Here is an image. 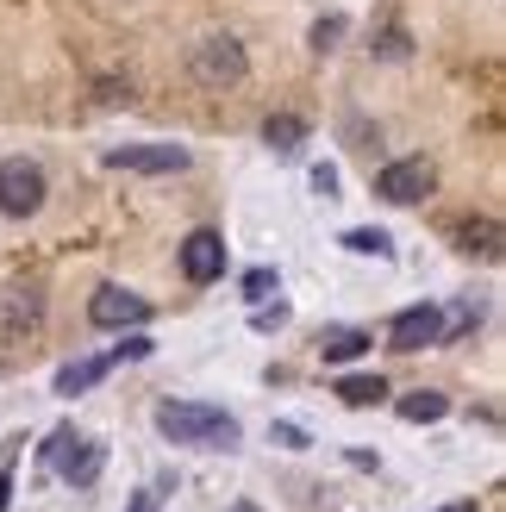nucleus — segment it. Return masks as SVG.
I'll return each mask as SVG.
<instances>
[{"instance_id": "obj_21", "label": "nucleus", "mask_w": 506, "mask_h": 512, "mask_svg": "<svg viewBox=\"0 0 506 512\" xmlns=\"http://www.w3.org/2000/svg\"><path fill=\"white\" fill-rule=\"evenodd\" d=\"M250 325H257V331L288 325V306H282V300H275V306H269V300H257V313H250Z\"/></svg>"}, {"instance_id": "obj_19", "label": "nucleus", "mask_w": 506, "mask_h": 512, "mask_svg": "<svg viewBox=\"0 0 506 512\" xmlns=\"http://www.w3.org/2000/svg\"><path fill=\"white\" fill-rule=\"evenodd\" d=\"M475 325H482V306H475V300H457V313L444 319V344H457L463 331H475Z\"/></svg>"}, {"instance_id": "obj_8", "label": "nucleus", "mask_w": 506, "mask_h": 512, "mask_svg": "<svg viewBox=\"0 0 506 512\" xmlns=\"http://www.w3.org/2000/svg\"><path fill=\"white\" fill-rule=\"evenodd\" d=\"M88 319H94L100 331H138V325L150 319V300L132 294V288H119V281H107V288H94Z\"/></svg>"}, {"instance_id": "obj_1", "label": "nucleus", "mask_w": 506, "mask_h": 512, "mask_svg": "<svg viewBox=\"0 0 506 512\" xmlns=\"http://www.w3.org/2000/svg\"><path fill=\"white\" fill-rule=\"evenodd\" d=\"M157 431L169 444H194V450H232L238 444V419L225 406H207V400H163Z\"/></svg>"}, {"instance_id": "obj_2", "label": "nucleus", "mask_w": 506, "mask_h": 512, "mask_svg": "<svg viewBox=\"0 0 506 512\" xmlns=\"http://www.w3.org/2000/svg\"><path fill=\"white\" fill-rule=\"evenodd\" d=\"M250 75V57H244V44L232 32H213V38H200L188 50V82L194 88H207V94H225V88H238Z\"/></svg>"}, {"instance_id": "obj_13", "label": "nucleus", "mask_w": 506, "mask_h": 512, "mask_svg": "<svg viewBox=\"0 0 506 512\" xmlns=\"http://www.w3.org/2000/svg\"><path fill=\"white\" fill-rule=\"evenodd\" d=\"M263 144L275 150V157H294V150L307 144V119L300 113H269L263 119Z\"/></svg>"}, {"instance_id": "obj_17", "label": "nucleus", "mask_w": 506, "mask_h": 512, "mask_svg": "<svg viewBox=\"0 0 506 512\" xmlns=\"http://www.w3.org/2000/svg\"><path fill=\"white\" fill-rule=\"evenodd\" d=\"M457 238H463V250L494 256V250H500V225H494V219H469V225H457Z\"/></svg>"}, {"instance_id": "obj_10", "label": "nucleus", "mask_w": 506, "mask_h": 512, "mask_svg": "<svg viewBox=\"0 0 506 512\" xmlns=\"http://www.w3.org/2000/svg\"><path fill=\"white\" fill-rule=\"evenodd\" d=\"M107 375H113V356H75V363H63V369H57V381H50V394H57V400H75V394L100 388Z\"/></svg>"}, {"instance_id": "obj_14", "label": "nucleus", "mask_w": 506, "mask_h": 512, "mask_svg": "<svg viewBox=\"0 0 506 512\" xmlns=\"http://www.w3.org/2000/svg\"><path fill=\"white\" fill-rule=\"evenodd\" d=\"M332 394H338L344 406H382V400H388V381H382V375H338Z\"/></svg>"}, {"instance_id": "obj_4", "label": "nucleus", "mask_w": 506, "mask_h": 512, "mask_svg": "<svg viewBox=\"0 0 506 512\" xmlns=\"http://www.w3.org/2000/svg\"><path fill=\"white\" fill-rule=\"evenodd\" d=\"M44 194H50L44 163H32V157H7V163H0V213H7V219H32L44 207Z\"/></svg>"}, {"instance_id": "obj_27", "label": "nucleus", "mask_w": 506, "mask_h": 512, "mask_svg": "<svg viewBox=\"0 0 506 512\" xmlns=\"http://www.w3.org/2000/svg\"><path fill=\"white\" fill-rule=\"evenodd\" d=\"M438 512H475V500H463V506H438Z\"/></svg>"}, {"instance_id": "obj_15", "label": "nucleus", "mask_w": 506, "mask_h": 512, "mask_svg": "<svg viewBox=\"0 0 506 512\" xmlns=\"http://www.w3.org/2000/svg\"><path fill=\"white\" fill-rule=\"evenodd\" d=\"M400 419H407V425H438V419H450V394L419 388V394L400 400Z\"/></svg>"}, {"instance_id": "obj_6", "label": "nucleus", "mask_w": 506, "mask_h": 512, "mask_svg": "<svg viewBox=\"0 0 506 512\" xmlns=\"http://www.w3.org/2000/svg\"><path fill=\"white\" fill-rule=\"evenodd\" d=\"M175 263H182V275L194 281V288H213L232 256H225V238L213 232V225H194V232L175 244Z\"/></svg>"}, {"instance_id": "obj_5", "label": "nucleus", "mask_w": 506, "mask_h": 512, "mask_svg": "<svg viewBox=\"0 0 506 512\" xmlns=\"http://www.w3.org/2000/svg\"><path fill=\"white\" fill-rule=\"evenodd\" d=\"M438 188V169L425 163V157H394L375 169V194L388 200V207H413V200H425Z\"/></svg>"}, {"instance_id": "obj_28", "label": "nucleus", "mask_w": 506, "mask_h": 512, "mask_svg": "<svg viewBox=\"0 0 506 512\" xmlns=\"http://www.w3.org/2000/svg\"><path fill=\"white\" fill-rule=\"evenodd\" d=\"M238 512H257V506H238Z\"/></svg>"}, {"instance_id": "obj_25", "label": "nucleus", "mask_w": 506, "mask_h": 512, "mask_svg": "<svg viewBox=\"0 0 506 512\" xmlns=\"http://www.w3.org/2000/svg\"><path fill=\"white\" fill-rule=\"evenodd\" d=\"M157 506H163V488H138L125 512H157Z\"/></svg>"}, {"instance_id": "obj_11", "label": "nucleus", "mask_w": 506, "mask_h": 512, "mask_svg": "<svg viewBox=\"0 0 506 512\" xmlns=\"http://www.w3.org/2000/svg\"><path fill=\"white\" fill-rule=\"evenodd\" d=\"M369 331L363 325H332V331H325V338H319V356H325V363H332V369H344V363H357V356H369Z\"/></svg>"}, {"instance_id": "obj_24", "label": "nucleus", "mask_w": 506, "mask_h": 512, "mask_svg": "<svg viewBox=\"0 0 506 512\" xmlns=\"http://www.w3.org/2000/svg\"><path fill=\"white\" fill-rule=\"evenodd\" d=\"M375 50H382V57H413V44H407V32H382V44H375Z\"/></svg>"}, {"instance_id": "obj_12", "label": "nucleus", "mask_w": 506, "mask_h": 512, "mask_svg": "<svg viewBox=\"0 0 506 512\" xmlns=\"http://www.w3.org/2000/svg\"><path fill=\"white\" fill-rule=\"evenodd\" d=\"M38 319H44V294H38V288H13L7 306H0V331H7V338H19V331H38Z\"/></svg>"}, {"instance_id": "obj_23", "label": "nucleus", "mask_w": 506, "mask_h": 512, "mask_svg": "<svg viewBox=\"0 0 506 512\" xmlns=\"http://www.w3.org/2000/svg\"><path fill=\"white\" fill-rule=\"evenodd\" d=\"M313 194L319 200H338V169L332 163H313Z\"/></svg>"}, {"instance_id": "obj_18", "label": "nucleus", "mask_w": 506, "mask_h": 512, "mask_svg": "<svg viewBox=\"0 0 506 512\" xmlns=\"http://www.w3.org/2000/svg\"><path fill=\"white\" fill-rule=\"evenodd\" d=\"M238 288H244V300H250V306H257V300H269L275 288H282V275H275V269L263 263V269H244V281H238Z\"/></svg>"}, {"instance_id": "obj_22", "label": "nucleus", "mask_w": 506, "mask_h": 512, "mask_svg": "<svg viewBox=\"0 0 506 512\" xmlns=\"http://www.w3.org/2000/svg\"><path fill=\"white\" fill-rule=\"evenodd\" d=\"M338 38H344V19H338V13H332V19H319V25H313V50H332Z\"/></svg>"}, {"instance_id": "obj_3", "label": "nucleus", "mask_w": 506, "mask_h": 512, "mask_svg": "<svg viewBox=\"0 0 506 512\" xmlns=\"http://www.w3.org/2000/svg\"><path fill=\"white\" fill-rule=\"evenodd\" d=\"M44 463L57 469L69 488H94L100 481V469H107V450H100L94 438H75V431L63 425V431H50V444H44Z\"/></svg>"}, {"instance_id": "obj_20", "label": "nucleus", "mask_w": 506, "mask_h": 512, "mask_svg": "<svg viewBox=\"0 0 506 512\" xmlns=\"http://www.w3.org/2000/svg\"><path fill=\"white\" fill-rule=\"evenodd\" d=\"M269 444H282V450H313V438H307V431H300V425H269Z\"/></svg>"}, {"instance_id": "obj_9", "label": "nucleus", "mask_w": 506, "mask_h": 512, "mask_svg": "<svg viewBox=\"0 0 506 512\" xmlns=\"http://www.w3.org/2000/svg\"><path fill=\"white\" fill-rule=\"evenodd\" d=\"M388 344L394 350H432V344H444V313L432 300H419V306H400L394 313V325H388Z\"/></svg>"}, {"instance_id": "obj_7", "label": "nucleus", "mask_w": 506, "mask_h": 512, "mask_svg": "<svg viewBox=\"0 0 506 512\" xmlns=\"http://www.w3.org/2000/svg\"><path fill=\"white\" fill-rule=\"evenodd\" d=\"M194 157L182 144H119V150H107V169H119V175H182Z\"/></svg>"}, {"instance_id": "obj_26", "label": "nucleus", "mask_w": 506, "mask_h": 512, "mask_svg": "<svg viewBox=\"0 0 506 512\" xmlns=\"http://www.w3.org/2000/svg\"><path fill=\"white\" fill-rule=\"evenodd\" d=\"M0 512H13V469H0Z\"/></svg>"}, {"instance_id": "obj_16", "label": "nucleus", "mask_w": 506, "mask_h": 512, "mask_svg": "<svg viewBox=\"0 0 506 512\" xmlns=\"http://www.w3.org/2000/svg\"><path fill=\"white\" fill-rule=\"evenodd\" d=\"M344 250H357V256H394V238L382 232V225H350Z\"/></svg>"}]
</instances>
